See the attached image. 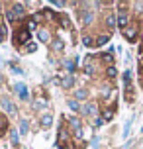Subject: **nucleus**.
<instances>
[{"label": "nucleus", "mask_w": 143, "mask_h": 149, "mask_svg": "<svg viewBox=\"0 0 143 149\" xmlns=\"http://www.w3.org/2000/svg\"><path fill=\"white\" fill-rule=\"evenodd\" d=\"M121 33H124V37H126L128 41H135V39H137V33H139V28H137L135 24H129L128 28H124V31H121Z\"/></svg>", "instance_id": "nucleus-1"}, {"label": "nucleus", "mask_w": 143, "mask_h": 149, "mask_svg": "<svg viewBox=\"0 0 143 149\" xmlns=\"http://www.w3.org/2000/svg\"><path fill=\"white\" fill-rule=\"evenodd\" d=\"M24 12H26V10H24V6L20 4V2H18V4H14V6H12V10L8 12V20L12 22V20H16V18L24 16Z\"/></svg>", "instance_id": "nucleus-2"}, {"label": "nucleus", "mask_w": 143, "mask_h": 149, "mask_svg": "<svg viewBox=\"0 0 143 149\" xmlns=\"http://www.w3.org/2000/svg\"><path fill=\"white\" fill-rule=\"evenodd\" d=\"M128 12H126V10H120V12H118V26H121V28H128L129 24H128Z\"/></svg>", "instance_id": "nucleus-3"}, {"label": "nucleus", "mask_w": 143, "mask_h": 149, "mask_svg": "<svg viewBox=\"0 0 143 149\" xmlns=\"http://www.w3.org/2000/svg\"><path fill=\"white\" fill-rule=\"evenodd\" d=\"M61 86H63V88H73V86H75V79H73V74L63 77V79H61Z\"/></svg>", "instance_id": "nucleus-4"}, {"label": "nucleus", "mask_w": 143, "mask_h": 149, "mask_svg": "<svg viewBox=\"0 0 143 149\" xmlns=\"http://www.w3.org/2000/svg\"><path fill=\"white\" fill-rule=\"evenodd\" d=\"M28 41H30V31L28 30L18 31V43H28Z\"/></svg>", "instance_id": "nucleus-5"}, {"label": "nucleus", "mask_w": 143, "mask_h": 149, "mask_svg": "<svg viewBox=\"0 0 143 149\" xmlns=\"http://www.w3.org/2000/svg\"><path fill=\"white\" fill-rule=\"evenodd\" d=\"M14 88H16V92H18V94H20L22 98H28V92H26V86H24L22 82H18V84H16Z\"/></svg>", "instance_id": "nucleus-6"}, {"label": "nucleus", "mask_w": 143, "mask_h": 149, "mask_svg": "<svg viewBox=\"0 0 143 149\" xmlns=\"http://www.w3.org/2000/svg\"><path fill=\"white\" fill-rule=\"evenodd\" d=\"M2 108H4L6 112H16V108L12 106V102H10L8 98H2Z\"/></svg>", "instance_id": "nucleus-7"}, {"label": "nucleus", "mask_w": 143, "mask_h": 149, "mask_svg": "<svg viewBox=\"0 0 143 149\" xmlns=\"http://www.w3.org/2000/svg\"><path fill=\"white\" fill-rule=\"evenodd\" d=\"M53 124V118H51V114H45L43 118H41V126L43 127H49Z\"/></svg>", "instance_id": "nucleus-8"}, {"label": "nucleus", "mask_w": 143, "mask_h": 149, "mask_svg": "<svg viewBox=\"0 0 143 149\" xmlns=\"http://www.w3.org/2000/svg\"><path fill=\"white\" fill-rule=\"evenodd\" d=\"M86 96H88V90H84V88H81V90H76V92H75L76 100H84Z\"/></svg>", "instance_id": "nucleus-9"}, {"label": "nucleus", "mask_w": 143, "mask_h": 149, "mask_svg": "<svg viewBox=\"0 0 143 149\" xmlns=\"http://www.w3.org/2000/svg\"><path fill=\"white\" fill-rule=\"evenodd\" d=\"M106 24H108V28H114V26L118 24L116 16H114V14H108V18H106Z\"/></svg>", "instance_id": "nucleus-10"}, {"label": "nucleus", "mask_w": 143, "mask_h": 149, "mask_svg": "<svg viewBox=\"0 0 143 149\" xmlns=\"http://www.w3.org/2000/svg\"><path fill=\"white\" fill-rule=\"evenodd\" d=\"M37 37L41 39V41H49V31H47V30H39Z\"/></svg>", "instance_id": "nucleus-11"}, {"label": "nucleus", "mask_w": 143, "mask_h": 149, "mask_svg": "<svg viewBox=\"0 0 143 149\" xmlns=\"http://www.w3.org/2000/svg\"><path fill=\"white\" fill-rule=\"evenodd\" d=\"M69 108H71V110H75V112L83 110V106L78 104V102H76V100H69Z\"/></svg>", "instance_id": "nucleus-12"}, {"label": "nucleus", "mask_w": 143, "mask_h": 149, "mask_svg": "<svg viewBox=\"0 0 143 149\" xmlns=\"http://www.w3.org/2000/svg\"><path fill=\"white\" fill-rule=\"evenodd\" d=\"M51 45H53V49H55V51H61V49H63V41H61V39H55Z\"/></svg>", "instance_id": "nucleus-13"}, {"label": "nucleus", "mask_w": 143, "mask_h": 149, "mask_svg": "<svg viewBox=\"0 0 143 149\" xmlns=\"http://www.w3.org/2000/svg\"><path fill=\"white\" fill-rule=\"evenodd\" d=\"M94 110H96V108H94L92 104H86V106H83V112H84V114H94Z\"/></svg>", "instance_id": "nucleus-14"}, {"label": "nucleus", "mask_w": 143, "mask_h": 149, "mask_svg": "<svg viewBox=\"0 0 143 149\" xmlns=\"http://www.w3.org/2000/svg\"><path fill=\"white\" fill-rule=\"evenodd\" d=\"M71 126L75 127L76 132H81V122H78V120H76V118H71Z\"/></svg>", "instance_id": "nucleus-15"}, {"label": "nucleus", "mask_w": 143, "mask_h": 149, "mask_svg": "<svg viewBox=\"0 0 143 149\" xmlns=\"http://www.w3.org/2000/svg\"><path fill=\"white\" fill-rule=\"evenodd\" d=\"M106 41H110V37H108V36H100V37H98V41H96V45H104Z\"/></svg>", "instance_id": "nucleus-16"}, {"label": "nucleus", "mask_w": 143, "mask_h": 149, "mask_svg": "<svg viewBox=\"0 0 143 149\" xmlns=\"http://www.w3.org/2000/svg\"><path fill=\"white\" fill-rule=\"evenodd\" d=\"M90 20H92V12L88 10V12L84 14V18H83V24H90Z\"/></svg>", "instance_id": "nucleus-17"}, {"label": "nucleus", "mask_w": 143, "mask_h": 149, "mask_svg": "<svg viewBox=\"0 0 143 149\" xmlns=\"http://www.w3.org/2000/svg\"><path fill=\"white\" fill-rule=\"evenodd\" d=\"M4 130H6V118L0 114V132H4Z\"/></svg>", "instance_id": "nucleus-18"}, {"label": "nucleus", "mask_w": 143, "mask_h": 149, "mask_svg": "<svg viewBox=\"0 0 143 149\" xmlns=\"http://www.w3.org/2000/svg\"><path fill=\"white\" fill-rule=\"evenodd\" d=\"M129 127H131V120H128V124H126V127H124V137H128V134H129Z\"/></svg>", "instance_id": "nucleus-19"}, {"label": "nucleus", "mask_w": 143, "mask_h": 149, "mask_svg": "<svg viewBox=\"0 0 143 149\" xmlns=\"http://www.w3.org/2000/svg\"><path fill=\"white\" fill-rule=\"evenodd\" d=\"M10 139H12V143H14V145L18 143V134H16V130L12 132V134H10Z\"/></svg>", "instance_id": "nucleus-20"}, {"label": "nucleus", "mask_w": 143, "mask_h": 149, "mask_svg": "<svg viewBox=\"0 0 143 149\" xmlns=\"http://www.w3.org/2000/svg\"><path fill=\"white\" fill-rule=\"evenodd\" d=\"M108 77H110V79H114V77H116V69H114V67L108 69Z\"/></svg>", "instance_id": "nucleus-21"}, {"label": "nucleus", "mask_w": 143, "mask_h": 149, "mask_svg": "<svg viewBox=\"0 0 143 149\" xmlns=\"http://www.w3.org/2000/svg\"><path fill=\"white\" fill-rule=\"evenodd\" d=\"M84 45H86V47H90V45H92V39H90V37H84Z\"/></svg>", "instance_id": "nucleus-22"}, {"label": "nucleus", "mask_w": 143, "mask_h": 149, "mask_svg": "<svg viewBox=\"0 0 143 149\" xmlns=\"http://www.w3.org/2000/svg\"><path fill=\"white\" fill-rule=\"evenodd\" d=\"M22 134H28V124L22 122Z\"/></svg>", "instance_id": "nucleus-23"}, {"label": "nucleus", "mask_w": 143, "mask_h": 149, "mask_svg": "<svg viewBox=\"0 0 143 149\" xmlns=\"http://www.w3.org/2000/svg\"><path fill=\"white\" fill-rule=\"evenodd\" d=\"M102 57H104L106 63H112V57H110V55H102Z\"/></svg>", "instance_id": "nucleus-24"}, {"label": "nucleus", "mask_w": 143, "mask_h": 149, "mask_svg": "<svg viewBox=\"0 0 143 149\" xmlns=\"http://www.w3.org/2000/svg\"><path fill=\"white\" fill-rule=\"evenodd\" d=\"M12 71H14L16 74H22V71H20V69H18V67H14V65H12Z\"/></svg>", "instance_id": "nucleus-25"}, {"label": "nucleus", "mask_w": 143, "mask_h": 149, "mask_svg": "<svg viewBox=\"0 0 143 149\" xmlns=\"http://www.w3.org/2000/svg\"><path fill=\"white\" fill-rule=\"evenodd\" d=\"M0 81H2V74H0Z\"/></svg>", "instance_id": "nucleus-26"}, {"label": "nucleus", "mask_w": 143, "mask_h": 149, "mask_svg": "<svg viewBox=\"0 0 143 149\" xmlns=\"http://www.w3.org/2000/svg\"><path fill=\"white\" fill-rule=\"evenodd\" d=\"M141 69H143V65H141Z\"/></svg>", "instance_id": "nucleus-27"}]
</instances>
